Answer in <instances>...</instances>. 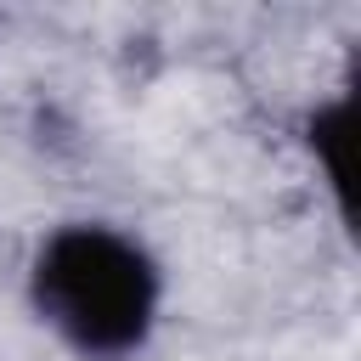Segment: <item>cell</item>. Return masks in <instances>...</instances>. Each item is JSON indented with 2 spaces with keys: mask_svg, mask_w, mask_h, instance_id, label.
<instances>
[{
  "mask_svg": "<svg viewBox=\"0 0 361 361\" xmlns=\"http://www.w3.org/2000/svg\"><path fill=\"white\" fill-rule=\"evenodd\" d=\"M34 310L85 361H124L158 322V265L113 226H62L39 243L28 271Z\"/></svg>",
  "mask_w": 361,
  "mask_h": 361,
  "instance_id": "1",
  "label": "cell"
}]
</instances>
